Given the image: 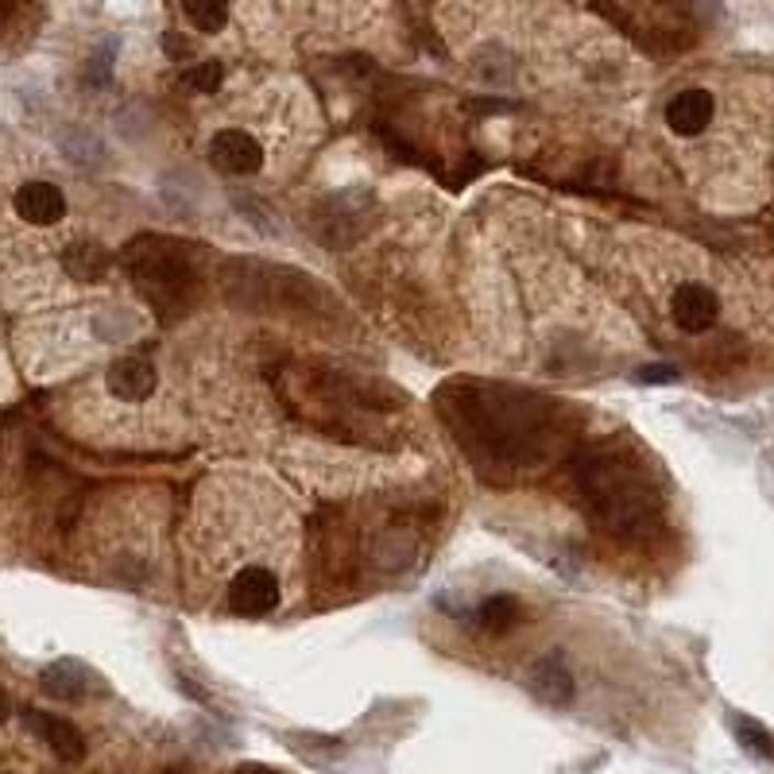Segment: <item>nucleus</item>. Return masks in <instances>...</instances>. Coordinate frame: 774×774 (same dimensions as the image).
Listing matches in <instances>:
<instances>
[{
    "label": "nucleus",
    "mask_w": 774,
    "mask_h": 774,
    "mask_svg": "<svg viewBox=\"0 0 774 774\" xmlns=\"http://www.w3.org/2000/svg\"><path fill=\"white\" fill-rule=\"evenodd\" d=\"M105 392L116 403L128 407H144L155 392H159V368L144 357V352H121L109 360L105 368Z\"/></svg>",
    "instance_id": "4"
},
{
    "label": "nucleus",
    "mask_w": 774,
    "mask_h": 774,
    "mask_svg": "<svg viewBox=\"0 0 774 774\" xmlns=\"http://www.w3.org/2000/svg\"><path fill=\"white\" fill-rule=\"evenodd\" d=\"M228 9H233V0H182V12H187V20H190V24H194L202 35L225 32Z\"/></svg>",
    "instance_id": "14"
},
{
    "label": "nucleus",
    "mask_w": 774,
    "mask_h": 774,
    "mask_svg": "<svg viewBox=\"0 0 774 774\" xmlns=\"http://www.w3.org/2000/svg\"><path fill=\"white\" fill-rule=\"evenodd\" d=\"M670 318L685 334H709L720 318V294L709 283H697V279H685L670 294Z\"/></svg>",
    "instance_id": "7"
},
{
    "label": "nucleus",
    "mask_w": 774,
    "mask_h": 774,
    "mask_svg": "<svg viewBox=\"0 0 774 774\" xmlns=\"http://www.w3.org/2000/svg\"><path fill=\"white\" fill-rule=\"evenodd\" d=\"M713 113H717V101H713L709 90H682L666 101V128L674 136H702L705 128L713 124Z\"/></svg>",
    "instance_id": "9"
},
{
    "label": "nucleus",
    "mask_w": 774,
    "mask_h": 774,
    "mask_svg": "<svg viewBox=\"0 0 774 774\" xmlns=\"http://www.w3.org/2000/svg\"><path fill=\"white\" fill-rule=\"evenodd\" d=\"M136 276H139V287L147 291L152 306L167 310L171 302H179L182 294H190V268L182 256H136Z\"/></svg>",
    "instance_id": "5"
},
{
    "label": "nucleus",
    "mask_w": 774,
    "mask_h": 774,
    "mask_svg": "<svg viewBox=\"0 0 774 774\" xmlns=\"http://www.w3.org/2000/svg\"><path fill=\"white\" fill-rule=\"evenodd\" d=\"M27 725H32V732L40 736L43 743H47L51 751H55L58 759H66V763H74V759L86 755V740L82 732L70 725V720L63 717H51V713H27Z\"/></svg>",
    "instance_id": "10"
},
{
    "label": "nucleus",
    "mask_w": 774,
    "mask_h": 774,
    "mask_svg": "<svg viewBox=\"0 0 774 774\" xmlns=\"http://www.w3.org/2000/svg\"><path fill=\"white\" fill-rule=\"evenodd\" d=\"M205 159L213 164V171L221 175H256L268 164V147L253 136L248 128H217L205 144Z\"/></svg>",
    "instance_id": "3"
},
{
    "label": "nucleus",
    "mask_w": 774,
    "mask_h": 774,
    "mask_svg": "<svg viewBox=\"0 0 774 774\" xmlns=\"http://www.w3.org/2000/svg\"><path fill=\"white\" fill-rule=\"evenodd\" d=\"M577 489L593 519L604 530H619V535H631V530L643 527L654 507L651 489L636 473L631 457L616 446H596L581 457Z\"/></svg>",
    "instance_id": "1"
},
{
    "label": "nucleus",
    "mask_w": 774,
    "mask_h": 774,
    "mask_svg": "<svg viewBox=\"0 0 774 774\" xmlns=\"http://www.w3.org/2000/svg\"><path fill=\"white\" fill-rule=\"evenodd\" d=\"M40 682L51 697H58V702H86V697H93V693H105V677L78 659L51 662V666L40 674Z\"/></svg>",
    "instance_id": "8"
},
{
    "label": "nucleus",
    "mask_w": 774,
    "mask_h": 774,
    "mask_svg": "<svg viewBox=\"0 0 774 774\" xmlns=\"http://www.w3.org/2000/svg\"><path fill=\"white\" fill-rule=\"evenodd\" d=\"M535 689L547 697L550 705H570L573 702V674L562 659H542L535 670Z\"/></svg>",
    "instance_id": "12"
},
{
    "label": "nucleus",
    "mask_w": 774,
    "mask_h": 774,
    "mask_svg": "<svg viewBox=\"0 0 774 774\" xmlns=\"http://www.w3.org/2000/svg\"><path fill=\"white\" fill-rule=\"evenodd\" d=\"M538 403L530 395L507 392V388H484L461 407L464 426L473 430L489 453H504L512 461H527L542 446V430H538Z\"/></svg>",
    "instance_id": "2"
},
{
    "label": "nucleus",
    "mask_w": 774,
    "mask_h": 774,
    "mask_svg": "<svg viewBox=\"0 0 774 774\" xmlns=\"http://www.w3.org/2000/svg\"><path fill=\"white\" fill-rule=\"evenodd\" d=\"M515 619H519V601H515L512 593L484 596L481 608H476V624H481L489 636H504V631H512Z\"/></svg>",
    "instance_id": "13"
},
{
    "label": "nucleus",
    "mask_w": 774,
    "mask_h": 774,
    "mask_svg": "<svg viewBox=\"0 0 774 774\" xmlns=\"http://www.w3.org/2000/svg\"><path fill=\"white\" fill-rule=\"evenodd\" d=\"M221 82H225V66L213 63V58L210 63H194L187 74H182V86L194 93H217Z\"/></svg>",
    "instance_id": "15"
},
{
    "label": "nucleus",
    "mask_w": 774,
    "mask_h": 774,
    "mask_svg": "<svg viewBox=\"0 0 774 774\" xmlns=\"http://www.w3.org/2000/svg\"><path fill=\"white\" fill-rule=\"evenodd\" d=\"M12 210H16V217L24 221V225L55 228V225H63L66 221L70 202H66V190L58 187V182L27 179V182H20L16 194H12Z\"/></svg>",
    "instance_id": "6"
},
{
    "label": "nucleus",
    "mask_w": 774,
    "mask_h": 774,
    "mask_svg": "<svg viewBox=\"0 0 774 774\" xmlns=\"http://www.w3.org/2000/svg\"><path fill=\"white\" fill-rule=\"evenodd\" d=\"M9 720H12V697H9L4 689H0V728L9 725Z\"/></svg>",
    "instance_id": "18"
},
{
    "label": "nucleus",
    "mask_w": 774,
    "mask_h": 774,
    "mask_svg": "<svg viewBox=\"0 0 774 774\" xmlns=\"http://www.w3.org/2000/svg\"><path fill=\"white\" fill-rule=\"evenodd\" d=\"M736 740H740L743 748L751 751V755H759V759H774V736L766 732V728H759L755 720L736 717Z\"/></svg>",
    "instance_id": "16"
},
{
    "label": "nucleus",
    "mask_w": 774,
    "mask_h": 774,
    "mask_svg": "<svg viewBox=\"0 0 774 774\" xmlns=\"http://www.w3.org/2000/svg\"><path fill=\"white\" fill-rule=\"evenodd\" d=\"M636 380L639 383H670V380H677V368L674 364H643L636 372Z\"/></svg>",
    "instance_id": "17"
},
{
    "label": "nucleus",
    "mask_w": 774,
    "mask_h": 774,
    "mask_svg": "<svg viewBox=\"0 0 774 774\" xmlns=\"http://www.w3.org/2000/svg\"><path fill=\"white\" fill-rule=\"evenodd\" d=\"M109 263H113V256L93 240H78L63 253V268L74 283H98V279H105Z\"/></svg>",
    "instance_id": "11"
}]
</instances>
